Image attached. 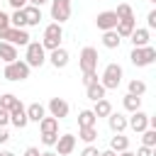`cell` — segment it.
<instances>
[{
  "instance_id": "obj_1",
  "label": "cell",
  "mask_w": 156,
  "mask_h": 156,
  "mask_svg": "<svg viewBox=\"0 0 156 156\" xmlns=\"http://www.w3.org/2000/svg\"><path fill=\"white\" fill-rule=\"evenodd\" d=\"M122 76H124V71H122V66H119V63H107V66H105V71H102L100 85H102L105 90H117V88H119V83H122Z\"/></svg>"
},
{
  "instance_id": "obj_2",
  "label": "cell",
  "mask_w": 156,
  "mask_h": 156,
  "mask_svg": "<svg viewBox=\"0 0 156 156\" xmlns=\"http://www.w3.org/2000/svg\"><path fill=\"white\" fill-rule=\"evenodd\" d=\"M61 39H63V27H61V24L51 22V24L44 27V39H41L44 51H54V49H58V46H61Z\"/></svg>"
},
{
  "instance_id": "obj_3",
  "label": "cell",
  "mask_w": 156,
  "mask_h": 156,
  "mask_svg": "<svg viewBox=\"0 0 156 156\" xmlns=\"http://www.w3.org/2000/svg\"><path fill=\"white\" fill-rule=\"evenodd\" d=\"M24 63H27L29 68H41V66L46 63V51H44L41 41H29V44H27Z\"/></svg>"
},
{
  "instance_id": "obj_4",
  "label": "cell",
  "mask_w": 156,
  "mask_h": 156,
  "mask_svg": "<svg viewBox=\"0 0 156 156\" xmlns=\"http://www.w3.org/2000/svg\"><path fill=\"white\" fill-rule=\"evenodd\" d=\"M29 71H32V68H29L22 58H17V61H12V63H5L2 76H5L7 80L17 83V80H27V78H29Z\"/></svg>"
},
{
  "instance_id": "obj_5",
  "label": "cell",
  "mask_w": 156,
  "mask_h": 156,
  "mask_svg": "<svg viewBox=\"0 0 156 156\" xmlns=\"http://www.w3.org/2000/svg\"><path fill=\"white\" fill-rule=\"evenodd\" d=\"M129 61L134 63V66H139V68H144V66H151L154 61H156V49L149 44V46H141V49H132V54H129Z\"/></svg>"
},
{
  "instance_id": "obj_6",
  "label": "cell",
  "mask_w": 156,
  "mask_h": 156,
  "mask_svg": "<svg viewBox=\"0 0 156 156\" xmlns=\"http://www.w3.org/2000/svg\"><path fill=\"white\" fill-rule=\"evenodd\" d=\"M29 34H27V29H15V27H5V29H0V41H7V44H12V46H27L29 44Z\"/></svg>"
},
{
  "instance_id": "obj_7",
  "label": "cell",
  "mask_w": 156,
  "mask_h": 156,
  "mask_svg": "<svg viewBox=\"0 0 156 156\" xmlns=\"http://www.w3.org/2000/svg\"><path fill=\"white\" fill-rule=\"evenodd\" d=\"M98 49L95 46H83V51H80V56H78V66H80V71L83 73H93V71H98Z\"/></svg>"
},
{
  "instance_id": "obj_8",
  "label": "cell",
  "mask_w": 156,
  "mask_h": 156,
  "mask_svg": "<svg viewBox=\"0 0 156 156\" xmlns=\"http://www.w3.org/2000/svg\"><path fill=\"white\" fill-rule=\"evenodd\" d=\"M71 17V0H51V20L56 24H63Z\"/></svg>"
},
{
  "instance_id": "obj_9",
  "label": "cell",
  "mask_w": 156,
  "mask_h": 156,
  "mask_svg": "<svg viewBox=\"0 0 156 156\" xmlns=\"http://www.w3.org/2000/svg\"><path fill=\"white\" fill-rule=\"evenodd\" d=\"M117 22H119V20H117L115 10H105V12H100V15L95 17V24H98L100 32H110V29H115Z\"/></svg>"
},
{
  "instance_id": "obj_10",
  "label": "cell",
  "mask_w": 156,
  "mask_h": 156,
  "mask_svg": "<svg viewBox=\"0 0 156 156\" xmlns=\"http://www.w3.org/2000/svg\"><path fill=\"white\" fill-rule=\"evenodd\" d=\"M10 124H15L17 129H24L27 124H29V119H27V110H24V105H22V100L10 110Z\"/></svg>"
},
{
  "instance_id": "obj_11",
  "label": "cell",
  "mask_w": 156,
  "mask_h": 156,
  "mask_svg": "<svg viewBox=\"0 0 156 156\" xmlns=\"http://www.w3.org/2000/svg\"><path fill=\"white\" fill-rule=\"evenodd\" d=\"M127 127H132L136 134H141L144 129H149V115L141 112V110L132 112V117H127Z\"/></svg>"
},
{
  "instance_id": "obj_12",
  "label": "cell",
  "mask_w": 156,
  "mask_h": 156,
  "mask_svg": "<svg viewBox=\"0 0 156 156\" xmlns=\"http://www.w3.org/2000/svg\"><path fill=\"white\" fill-rule=\"evenodd\" d=\"M68 51L63 49V46H58V49H54V51H49V56H46V61L54 66V68H66L68 66Z\"/></svg>"
},
{
  "instance_id": "obj_13",
  "label": "cell",
  "mask_w": 156,
  "mask_h": 156,
  "mask_svg": "<svg viewBox=\"0 0 156 156\" xmlns=\"http://www.w3.org/2000/svg\"><path fill=\"white\" fill-rule=\"evenodd\" d=\"M68 102L63 100V98H51L49 100V112H51V117H56V119H63V117H68Z\"/></svg>"
},
{
  "instance_id": "obj_14",
  "label": "cell",
  "mask_w": 156,
  "mask_h": 156,
  "mask_svg": "<svg viewBox=\"0 0 156 156\" xmlns=\"http://www.w3.org/2000/svg\"><path fill=\"white\" fill-rule=\"evenodd\" d=\"M129 39H132L134 49H141V46H149V41H151V32H149L146 27H136V29L129 34Z\"/></svg>"
},
{
  "instance_id": "obj_15",
  "label": "cell",
  "mask_w": 156,
  "mask_h": 156,
  "mask_svg": "<svg viewBox=\"0 0 156 156\" xmlns=\"http://www.w3.org/2000/svg\"><path fill=\"white\" fill-rule=\"evenodd\" d=\"M73 149H76V136L73 134H61L58 141H56V154L58 156H68Z\"/></svg>"
},
{
  "instance_id": "obj_16",
  "label": "cell",
  "mask_w": 156,
  "mask_h": 156,
  "mask_svg": "<svg viewBox=\"0 0 156 156\" xmlns=\"http://www.w3.org/2000/svg\"><path fill=\"white\" fill-rule=\"evenodd\" d=\"M107 127H110L115 134H122V132L127 129V117H124L122 112H110V115H107Z\"/></svg>"
},
{
  "instance_id": "obj_17",
  "label": "cell",
  "mask_w": 156,
  "mask_h": 156,
  "mask_svg": "<svg viewBox=\"0 0 156 156\" xmlns=\"http://www.w3.org/2000/svg\"><path fill=\"white\" fill-rule=\"evenodd\" d=\"M22 12H24V20H27V27H37L41 22V7H34V5L27 2L22 7Z\"/></svg>"
},
{
  "instance_id": "obj_18",
  "label": "cell",
  "mask_w": 156,
  "mask_h": 156,
  "mask_svg": "<svg viewBox=\"0 0 156 156\" xmlns=\"http://www.w3.org/2000/svg\"><path fill=\"white\" fill-rule=\"evenodd\" d=\"M24 110H27V119H29V122H37V124H39V122L46 117V107H44L41 102H32V105H27Z\"/></svg>"
},
{
  "instance_id": "obj_19",
  "label": "cell",
  "mask_w": 156,
  "mask_h": 156,
  "mask_svg": "<svg viewBox=\"0 0 156 156\" xmlns=\"http://www.w3.org/2000/svg\"><path fill=\"white\" fill-rule=\"evenodd\" d=\"M134 29H136V20H119L117 27H115V32L119 34V39H129V34Z\"/></svg>"
},
{
  "instance_id": "obj_20",
  "label": "cell",
  "mask_w": 156,
  "mask_h": 156,
  "mask_svg": "<svg viewBox=\"0 0 156 156\" xmlns=\"http://www.w3.org/2000/svg\"><path fill=\"white\" fill-rule=\"evenodd\" d=\"M17 46H12V44H7V41H0V61H5V63H12V61H17Z\"/></svg>"
},
{
  "instance_id": "obj_21",
  "label": "cell",
  "mask_w": 156,
  "mask_h": 156,
  "mask_svg": "<svg viewBox=\"0 0 156 156\" xmlns=\"http://www.w3.org/2000/svg\"><path fill=\"white\" fill-rule=\"evenodd\" d=\"M39 129H41V134H58V119L49 115L39 122Z\"/></svg>"
},
{
  "instance_id": "obj_22",
  "label": "cell",
  "mask_w": 156,
  "mask_h": 156,
  "mask_svg": "<svg viewBox=\"0 0 156 156\" xmlns=\"http://www.w3.org/2000/svg\"><path fill=\"white\" fill-rule=\"evenodd\" d=\"M119 34L115 32V29H110V32H102V46L105 49H119Z\"/></svg>"
},
{
  "instance_id": "obj_23",
  "label": "cell",
  "mask_w": 156,
  "mask_h": 156,
  "mask_svg": "<svg viewBox=\"0 0 156 156\" xmlns=\"http://www.w3.org/2000/svg\"><path fill=\"white\" fill-rule=\"evenodd\" d=\"M110 149H112L115 154H119V151H127V149H129V139H127L124 134H115V136L110 139Z\"/></svg>"
},
{
  "instance_id": "obj_24",
  "label": "cell",
  "mask_w": 156,
  "mask_h": 156,
  "mask_svg": "<svg viewBox=\"0 0 156 156\" xmlns=\"http://www.w3.org/2000/svg\"><path fill=\"white\" fill-rule=\"evenodd\" d=\"M105 93H107V90H105V88L100 85V80L85 88V95H88V98H90L93 102H98V100H102V98H105Z\"/></svg>"
},
{
  "instance_id": "obj_25",
  "label": "cell",
  "mask_w": 156,
  "mask_h": 156,
  "mask_svg": "<svg viewBox=\"0 0 156 156\" xmlns=\"http://www.w3.org/2000/svg\"><path fill=\"white\" fill-rule=\"evenodd\" d=\"M122 107L127 110V112H136V110H141V98H136V95H124L122 98Z\"/></svg>"
},
{
  "instance_id": "obj_26",
  "label": "cell",
  "mask_w": 156,
  "mask_h": 156,
  "mask_svg": "<svg viewBox=\"0 0 156 156\" xmlns=\"http://www.w3.org/2000/svg\"><path fill=\"white\" fill-rule=\"evenodd\" d=\"M110 112H112V102H110L107 98L98 100V102H95V107H93V115H95V117H107Z\"/></svg>"
},
{
  "instance_id": "obj_27",
  "label": "cell",
  "mask_w": 156,
  "mask_h": 156,
  "mask_svg": "<svg viewBox=\"0 0 156 156\" xmlns=\"http://www.w3.org/2000/svg\"><path fill=\"white\" fill-rule=\"evenodd\" d=\"M98 117L93 115V110H80L78 112V127H95Z\"/></svg>"
},
{
  "instance_id": "obj_28",
  "label": "cell",
  "mask_w": 156,
  "mask_h": 156,
  "mask_svg": "<svg viewBox=\"0 0 156 156\" xmlns=\"http://www.w3.org/2000/svg\"><path fill=\"white\" fill-rule=\"evenodd\" d=\"M78 139H83L85 144H93L98 139V127H78Z\"/></svg>"
},
{
  "instance_id": "obj_29",
  "label": "cell",
  "mask_w": 156,
  "mask_h": 156,
  "mask_svg": "<svg viewBox=\"0 0 156 156\" xmlns=\"http://www.w3.org/2000/svg\"><path fill=\"white\" fill-rule=\"evenodd\" d=\"M115 15H117V20H134V7L129 2H119Z\"/></svg>"
},
{
  "instance_id": "obj_30",
  "label": "cell",
  "mask_w": 156,
  "mask_h": 156,
  "mask_svg": "<svg viewBox=\"0 0 156 156\" xmlns=\"http://www.w3.org/2000/svg\"><path fill=\"white\" fill-rule=\"evenodd\" d=\"M10 27H15V29H24L27 27V20H24V12L22 10H15L10 15Z\"/></svg>"
},
{
  "instance_id": "obj_31",
  "label": "cell",
  "mask_w": 156,
  "mask_h": 156,
  "mask_svg": "<svg viewBox=\"0 0 156 156\" xmlns=\"http://www.w3.org/2000/svg\"><path fill=\"white\" fill-rule=\"evenodd\" d=\"M17 102H20V98H17V95H12V93H2V95H0V107H2V110H7V112H10Z\"/></svg>"
},
{
  "instance_id": "obj_32",
  "label": "cell",
  "mask_w": 156,
  "mask_h": 156,
  "mask_svg": "<svg viewBox=\"0 0 156 156\" xmlns=\"http://www.w3.org/2000/svg\"><path fill=\"white\" fill-rule=\"evenodd\" d=\"M144 93H146V83H144V80H139V78L129 80V95H136V98H141Z\"/></svg>"
},
{
  "instance_id": "obj_33",
  "label": "cell",
  "mask_w": 156,
  "mask_h": 156,
  "mask_svg": "<svg viewBox=\"0 0 156 156\" xmlns=\"http://www.w3.org/2000/svg\"><path fill=\"white\" fill-rule=\"evenodd\" d=\"M141 146H149V149H154L156 146V129H144L141 132Z\"/></svg>"
},
{
  "instance_id": "obj_34",
  "label": "cell",
  "mask_w": 156,
  "mask_h": 156,
  "mask_svg": "<svg viewBox=\"0 0 156 156\" xmlns=\"http://www.w3.org/2000/svg\"><path fill=\"white\" fill-rule=\"evenodd\" d=\"M58 141V134H41V144L44 146H56Z\"/></svg>"
},
{
  "instance_id": "obj_35",
  "label": "cell",
  "mask_w": 156,
  "mask_h": 156,
  "mask_svg": "<svg viewBox=\"0 0 156 156\" xmlns=\"http://www.w3.org/2000/svg\"><path fill=\"white\" fill-rule=\"evenodd\" d=\"M93 83H98V71H93V73H83V85L88 88V85H93Z\"/></svg>"
},
{
  "instance_id": "obj_36",
  "label": "cell",
  "mask_w": 156,
  "mask_h": 156,
  "mask_svg": "<svg viewBox=\"0 0 156 156\" xmlns=\"http://www.w3.org/2000/svg\"><path fill=\"white\" fill-rule=\"evenodd\" d=\"M146 29H149V32L156 29V10H151V12L146 15Z\"/></svg>"
},
{
  "instance_id": "obj_37",
  "label": "cell",
  "mask_w": 156,
  "mask_h": 156,
  "mask_svg": "<svg viewBox=\"0 0 156 156\" xmlns=\"http://www.w3.org/2000/svg\"><path fill=\"white\" fill-rule=\"evenodd\" d=\"M80 156H100V149H98V146H93V144H88V146L80 151Z\"/></svg>"
},
{
  "instance_id": "obj_38",
  "label": "cell",
  "mask_w": 156,
  "mask_h": 156,
  "mask_svg": "<svg viewBox=\"0 0 156 156\" xmlns=\"http://www.w3.org/2000/svg\"><path fill=\"white\" fill-rule=\"evenodd\" d=\"M7 124H10V112L0 107V127H7Z\"/></svg>"
},
{
  "instance_id": "obj_39",
  "label": "cell",
  "mask_w": 156,
  "mask_h": 156,
  "mask_svg": "<svg viewBox=\"0 0 156 156\" xmlns=\"http://www.w3.org/2000/svg\"><path fill=\"white\" fill-rule=\"evenodd\" d=\"M134 156H154V149H149V146H139Z\"/></svg>"
},
{
  "instance_id": "obj_40",
  "label": "cell",
  "mask_w": 156,
  "mask_h": 156,
  "mask_svg": "<svg viewBox=\"0 0 156 156\" xmlns=\"http://www.w3.org/2000/svg\"><path fill=\"white\" fill-rule=\"evenodd\" d=\"M7 5H10L12 10H22V7L27 5V0H7Z\"/></svg>"
},
{
  "instance_id": "obj_41",
  "label": "cell",
  "mask_w": 156,
  "mask_h": 156,
  "mask_svg": "<svg viewBox=\"0 0 156 156\" xmlns=\"http://www.w3.org/2000/svg\"><path fill=\"white\" fill-rule=\"evenodd\" d=\"M5 27H10V15H5L0 10V29H5Z\"/></svg>"
},
{
  "instance_id": "obj_42",
  "label": "cell",
  "mask_w": 156,
  "mask_h": 156,
  "mask_svg": "<svg viewBox=\"0 0 156 156\" xmlns=\"http://www.w3.org/2000/svg\"><path fill=\"white\" fill-rule=\"evenodd\" d=\"M41 151L37 149V146H29V149H24V156H39Z\"/></svg>"
},
{
  "instance_id": "obj_43",
  "label": "cell",
  "mask_w": 156,
  "mask_h": 156,
  "mask_svg": "<svg viewBox=\"0 0 156 156\" xmlns=\"http://www.w3.org/2000/svg\"><path fill=\"white\" fill-rule=\"evenodd\" d=\"M7 139H10V132H7L5 127H0V144H5Z\"/></svg>"
},
{
  "instance_id": "obj_44",
  "label": "cell",
  "mask_w": 156,
  "mask_h": 156,
  "mask_svg": "<svg viewBox=\"0 0 156 156\" xmlns=\"http://www.w3.org/2000/svg\"><path fill=\"white\" fill-rule=\"evenodd\" d=\"M49 0H29V5H34V7H41V5H46Z\"/></svg>"
},
{
  "instance_id": "obj_45",
  "label": "cell",
  "mask_w": 156,
  "mask_h": 156,
  "mask_svg": "<svg viewBox=\"0 0 156 156\" xmlns=\"http://www.w3.org/2000/svg\"><path fill=\"white\" fill-rule=\"evenodd\" d=\"M100 156H117L112 149H105V151H100Z\"/></svg>"
},
{
  "instance_id": "obj_46",
  "label": "cell",
  "mask_w": 156,
  "mask_h": 156,
  "mask_svg": "<svg viewBox=\"0 0 156 156\" xmlns=\"http://www.w3.org/2000/svg\"><path fill=\"white\" fill-rule=\"evenodd\" d=\"M117 156H134V151H129V149H127V151H119Z\"/></svg>"
},
{
  "instance_id": "obj_47",
  "label": "cell",
  "mask_w": 156,
  "mask_h": 156,
  "mask_svg": "<svg viewBox=\"0 0 156 156\" xmlns=\"http://www.w3.org/2000/svg\"><path fill=\"white\" fill-rule=\"evenodd\" d=\"M39 156H58V154H56V151H41Z\"/></svg>"
},
{
  "instance_id": "obj_48",
  "label": "cell",
  "mask_w": 156,
  "mask_h": 156,
  "mask_svg": "<svg viewBox=\"0 0 156 156\" xmlns=\"http://www.w3.org/2000/svg\"><path fill=\"white\" fill-rule=\"evenodd\" d=\"M0 156H15L12 151H0Z\"/></svg>"
},
{
  "instance_id": "obj_49",
  "label": "cell",
  "mask_w": 156,
  "mask_h": 156,
  "mask_svg": "<svg viewBox=\"0 0 156 156\" xmlns=\"http://www.w3.org/2000/svg\"><path fill=\"white\" fill-rule=\"evenodd\" d=\"M149 2H156V0H149Z\"/></svg>"
},
{
  "instance_id": "obj_50",
  "label": "cell",
  "mask_w": 156,
  "mask_h": 156,
  "mask_svg": "<svg viewBox=\"0 0 156 156\" xmlns=\"http://www.w3.org/2000/svg\"><path fill=\"white\" fill-rule=\"evenodd\" d=\"M27 2H29V0H27Z\"/></svg>"
}]
</instances>
